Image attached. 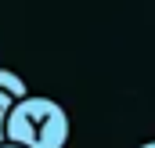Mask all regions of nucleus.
I'll return each mask as SVG.
<instances>
[{
    "instance_id": "4",
    "label": "nucleus",
    "mask_w": 155,
    "mask_h": 148,
    "mask_svg": "<svg viewBox=\"0 0 155 148\" xmlns=\"http://www.w3.org/2000/svg\"><path fill=\"white\" fill-rule=\"evenodd\" d=\"M137 148H155V141H144V145H137Z\"/></svg>"
},
{
    "instance_id": "2",
    "label": "nucleus",
    "mask_w": 155,
    "mask_h": 148,
    "mask_svg": "<svg viewBox=\"0 0 155 148\" xmlns=\"http://www.w3.org/2000/svg\"><path fill=\"white\" fill-rule=\"evenodd\" d=\"M0 94H7L11 101H22V98H29V87H25V79H22L18 72L0 69Z\"/></svg>"
},
{
    "instance_id": "1",
    "label": "nucleus",
    "mask_w": 155,
    "mask_h": 148,
    "mask_svg": "<svg viewBox=\"0 0 155 148\" xmlns=\"http://www.w3.org/2000/svg\"><path fill=\"white\" fill-rule=\"evenodd\" d=\"M69 141V112L61 109L54 98L29 94L15 101L7 112L4 126V145L18 148H65Z\"/></svg>"
},
{
    "instance_id": "5",
    "label": "nucleus",
    "mask_w": 155,
    "mask_h": 148,
    "mask_svg": "<svg viewBox=\"0 0 155 148\" xmlns=\"http://www.w3.org/2000/svg\"><path fill=\"white\" fill-rule=\"evenodd\" d=\"M0 148H18V145H0Z\"/></svg>"
},
{
    "instance_id": "3",
    "label": "nucleus",
    "mask_w": 155,
    "mask_h": 148,
    "mask_svg": "<svg viewBox=\"0 0 155 148\" xmlns=\"http://www.w3.org/2000/svg\"><path fill=\"white\" fill-rule=\"evenodd\" d=\"M11 105H15V101H11L7 94H0V145H4V126H7V112H11Z\"/></svg>"
}]
</instances>
